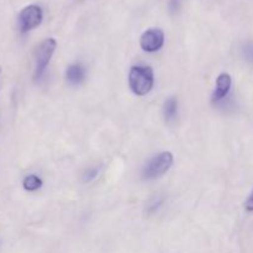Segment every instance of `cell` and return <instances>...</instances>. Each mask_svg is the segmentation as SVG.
Returning <instances> with one entry per match:
<instances>
[{"label": "cell", "instance_id": "7c38bea8", "mask_svg": "<svg viewBox=\"0 0 253 253\" xmlns=\"http://www.w3.org/2000/svg\"><path fill=\"white\" fill-rule=\"evenodd\" d=\"M246 210L247 211H253V192L246 202Z\"/></svg>", "mask_w": 253, "mask_h": 253}, {"label": "cell", "instance_id": "6da1fadb", "mask_svg": "<svg viewBox=\"0 0 253 253\" xmlns=\"http://www.w3.org/2000/svg\"><path fill=\"white\" fill-rule=\"evenodd\" d=\"M155 83L153 69L148 66H133L128 73V84L133 94L143 96L150 93Z\"/></svg>", "mask_w": 253, "mask_h": 253}, {"label": "cell", "instance_id": "9c48e42d", "mask_svg": "<svg viewBox=\"0 0 253 253\" xmlns=\"http://www.w3.org/2000/svg\"><path fill=\"white\" fill-rule=\"evenodd\" d=\"M42 179L36 174H29L24 178L22 180V187L27 192H35V190H39L42 187Z\"/></svg>", "mask_w": 253, "mask_h": 253}, {"label": "cell", "instance_id": "5b68a950", "mask_svg": "<svg viewBox=\"0 0 253 253\" xmlns=\"http://www.w3.org/2000/svg\"><path fill=\"white\" fill-rule=\"evenodd\" d=\"M165 44V32L161 29H150L142 34L140 46L146 52H157Z\"/></svg>", "mask_w": 253, "mask_h": 253}, {"label": "cell", "instance_id": "8992f818", "mask_svg": "<svg viewBox=\"0 0 253 253\" xmlns=\"http://www.w3.org/2000/svg\"><path fill=\"white\" fill-rule=\"evenodd\" d=\"M232 79L229 73H221L217 76L216 78V85H215V90L212 93L211 101L212 103H219L222 99L227 96V94L231 90Z\"/></svg>", "mask_w": 253, "mask_h": 253}, {"label": "cell", "instance_id": "ba28073f", "mask_svg": "<svg viewBox=\"0 0 253 253\" xmlns=\"http://www.w3.org/2000/svg\"><path fill=\"white\" fill-rule=\"evenodd\" d=\"M178 113V101L174 98H169L166 100L163 105V115H165L166 121H173L177 116Z\"/></svg>", "mask_w": 253, "mask_h": 253}, {"label": "cell", "instance_id": "4fadbf2b", "mask_svg": "<svg viewBox=\"0 0 253 253\" xmlns=\"http://www.w3.org/2000/svg\"><path fill=\"white\" fill-rule=\"evenodd\" d=\"M0 74H1V66H0Z\"/></svg>", "mask_w": 253, "mask_h": 253}, {"label": "cell", "instance_id": "277c9868", "mask_svg": "<svg viewBox=\"0 0 253 253\" xmlns=\"http://www.w3.org/2000/svg\"><path fill=\"white\" fill-rule=\"evenodd\" d=\"M42 19H43V11H42L41 6L35 4L27 5L19 12V17H17L20 31L25 34V32L36 29L37 26L41 25Z\"/></svg>", "mask_w": 253, "mask_h": 253}, {"label": "cell", "instance_id": "30bf717a", "mask_svg": "<svg viewBox=\"0 0 253 253\" xmlns=\"http://www.w3.org/2000/svg\"><path fill=\"white\" fill-rule=\"evenodd\" d=\"M98 174H99V168L90 167L85 170V173H84L83 180L85 183H89V182H91V180L95 179V178L98 177Z\"/></svg>", "mask_w": 253, "mask_h": 253}, {"label": "cell", "instance_id": "52a82bcc", "mask_svg": "<svg viewBox=\"0 0 253 253\" xmlns=\"http://www.w3.org/2000/svg\"><path fill=\"white\" fill-rule=\"evenodd\" d=\"M84 77H85V72H84V68L82 67V64H71V66H68V68H67L66 78L67 81L71 84H73V85L82 83Z\"/></svg>", "mask_w": 253, "mask_h": 253}, {"label": "cell", "instance_id": "7a4b0ae2", "mask_svg": "<svg viewBox=\"0 0 253 253\" xmlns=\"http://www.w3.org/2000/svg\"><path fill=\"white\" fill-rule=\"evenodd\" d=\"M57 42L56 40L49 37V39L43 40L35 52V79H40L43 76L54 51H56Z\"/></svg>", "mask_w": 253, "mask_h": 253}, {"label": "cell", "instance_id": "8fae6325", "mask_svg": "<svg viewBox=\"0 0 253 253\" xmlns=\"http://www.w3.org/2000/svg\"><path fill=\"white\" fill-rule=\"evenodd\" d=\"M242 52H244V57L246 58V61H249L250 63H253V43L252 42H249L244 46L242 48Z\"/></svg>", "mask_w": 253, "mask_h": 253}, {"label": "cell", "instance_id": "3957f363", "mask_svg": "<svg viewBox=\"0 0 253 253\" xmlns=\"http://www.w3.org/2000/svg\"><path fill=\"white\" fill-rule=\"evenodd\" d=\"M173 165V155L168 151L158 153L143 168V177L146 179H156L167 173Z\"/></svg>", "mask_w": 253, "mask_h": 253}]
</instances>
